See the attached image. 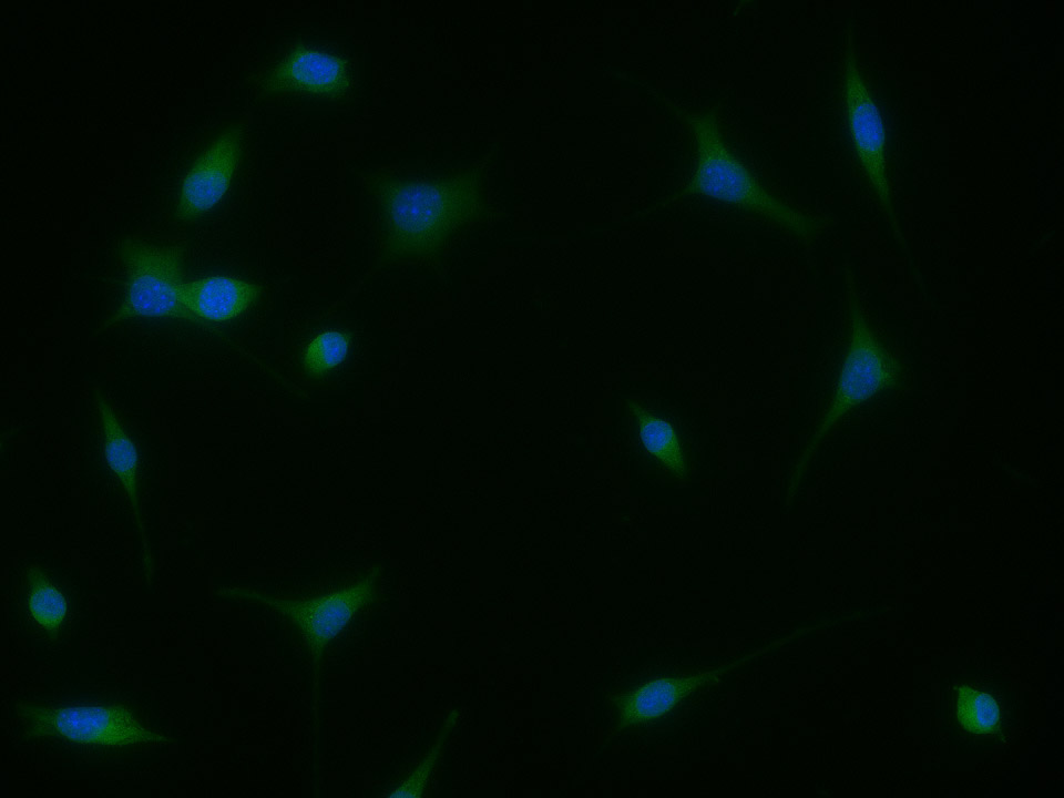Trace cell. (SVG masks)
<instances>
[{
	"label": "cell",
	"mask_w": 1064,
	"mask_h": 798,
	"mask_svg": "<svg viewBox=\"0 0 1064 798\" xmlns=\"http://www.w3.org/2000/svg\"><path fill=\"white\" fill-rule=\"evenodd\" d=\"M369 193L386 263L436 255L484 205L479 168L436 176L379 173L370 178Z\"/></svg>",
	"instance_id": "6da1fadb"
},
{
	"label": "cell",
	"mask_w": 1064,
	"mask_h": 798,
	"mask_svg": "<svg viewBox=\"0 0 1064 798\" xmlns=\"http://www.w3.org/2000/svg\"><path fill=\"white\" fill-rule=\"evenodd\" d=\"M694 144V164L666 205H699L798 242H809L826 221L766 186L726 142L715 114L683 111Z\"/></svg>",
	"instance_id": "7a4b0ae2"
},
{
	"label": "cell",
	"mask_w": 1064,
	"mask_h": 798,
	"mask_svg": "<svg viewBox=\"0 0 1064 798\" xmlns=\"http://www.w3.org/2000/svg\"><path fill=\"white\" fill-rule=\"evenodd\" d=\"M843 340L827 400L792 463L786 504L794 501L823 441L859 406L898 387L902 367L873 328L851 270L845 273Z\"/></svg>",
	"instance_id": "3957f363"
},
{
	"label": "cell",
	"mask_w": 1064,
	"mask_h": 798,
	"mask_svg": "<svg viewBox=\"0 0 1064 798\" xmlns=\"http://www.w3.org/2000/svg\"><path fill=\"white\" fill-rule=\"evenodd\" d=\"M257 99L282 114L342 111L356 99V78L338 48L298 41L277 53L259 72Z\"/></svg>",
	"instance_id": "277c9868"
},
{
	"label": "cell",
	"mask_w": 1064,
	"mask_h": 798,
	"mask_svg": "<svg viewBox=\"0 0 1064 798\" xmlns=\"http://www.w3.org/2000/svg\"><path fill=\"white\" fill-rule=\"evenodd\" d=\"M624 429L631 451L655 481L686 485L696 481L704 464V440L686 409L659 395L626 399Z\"/></svg>",
	"instance_id": "5b68a950"
},
{
	"label": "cell",
	"mask_w": 1064,
	"mask_h": 798,
	"mask_svg": "<svg viewBox=\"0 0 1064 798\" xmlns=\"http://www.w3.org/2000/svg\"><path fill=\"white\" fill-rule=\"evenodd\" d=\"M379 579L380 567L375 566L350 585L307 598L269 595L248 589L225 591L226 595L253 601L277 611L287 617L299 633L310 662L315 747L319 728V695L325 655L330 643L354 616L374 600Z\"/></svg>",
	"instance_id": "8992f818"
},
{
	"label": "cell",
	"mask_w": 1064,
	"mask_h": 798,
	"mask_svg": "<svg viewBox=\"0 0 1064 798\" xmlns=\"http://www.w3.org/2000/svg\"><path fill=\"white\" fill-rule=\"evenodd\" d=\"M121 258L126 273L125 295L105 326L139 318L187 320V280L180 247L126 239L121 246Z\"/></svg>",
	"instance_id": "52a82bcc"
},
{
	"label": "cell",
	"mask_w": 1064,
	"mask_h": 798,
	"mask_svg": "<svg viewBox=\"0 0 1064 798\" xmlns=\"http://www.w3.org/2000/svg\"><path fill=\"white\" fill-rule=\"evenodd\" d=\"M841 83L846 123L853 150L897 242L911 258L893 205L886 124L859 66L851 35L843 51Z\"/></svg>",
	"instance_id": "ba28073f"
},
{
	"label": "cell",
	"mask_w": 1064,
	"mask_h": 798,
	"mask_svg": "<svg viewBox=\"0 0 1064 798\" xmlns=\"http://www.w3.org/2000/svg\"><path fill=\"white\" fill-rule=\"evenodd\" d=\"M18 713L31 734L44 738L103 747L171 741L122 704H23Z\"/></svg>",
	"instance_id": "9c48e42d"
},
{
	"label": "cell",
	"mask_w": 1064,
	"mask_h": 798,
	"mask_svg": "<svg viewBox=\"0 0 1064 798\" xmlns=\"http://www.w3.org/2000/svg\"><path fill=\"white\" fill-rule=\"evenodd\" d=\"M244 144L245 127L239 122L227 124L209 139L181 181L175 209L178 219L196 221L223 201L238 172Z\"/></svg>",
	"instance_id": "30bf717a"
},
{
	"label": "cell",
	"mask_w": 1064,
	"mask_h": 798,
	"mask_svg": "<svg viewBox=\"0 0 1064 798\" xmlns=\"http://www.w3.org/2000/svg\"><path fill=\"white\" fill-rule=\"evenodd\" d=\"M257 283L228 275H211L185 285L187 320L203 324H223L248 311L260 298Z\"/></svg>",
	"instance_id": "8fae6325"
},
{
	"label": "cell",
	"mask_w": 1064,
	"mask_h": 798,
	"mask_svg": "<svg viewBox=\"0 0 1064 798\" xmlns=\"http://www.w3.org/2000/svg\"><path fill=\"white\" fill-rule=\"evenodd\" d=\"M94 401L99 412L102 430L103 453L109 469L117 479L125 492L129 505L134 516L137 531L143 542L144 564L147 577L152 575L153 564L145 526L141 512L139 494V454L137 449L121 423L109 400L98 390L94 391Z\"/></svg>",
	"instance_id": "7c38bea8"
},
{
	"label": "cell",
	"mask_w": 1064,
	"mask_h": 798,
	"mask_svg": "<svg viewBox=\"0 0 1064 798\" xmlns=\"http://www.w3.org/2000/svg\"><path fill=\"white\" fill-rule=\"evenodd\" d=\"M733 665L688 677H665L646 682L616 699L617 727L623 729L658 718L696 687L729 671Z\"/></svg>",
	"instance_id": "4fadbf2b"
},
{
	"label": "cell",
	"mask_w": 1064,
	"mask_h": 798,
	"mask_svg": "<svg viewBox=\"0 0 1064 798\" xmlns=\"http://www.w3.org/2000/svg\"><path fill=\"white\" fill-rule=\"evenodd\" d=\"M27 605L33 621L48 634L55 635L68 614L62 591L37 567L28 572Z\"/></svg>",
	"instance_id": "5bb4252c"
},
{
	"label": "cell",
	"mask_w": 1064,
	"mask_h": 798,
	"mask_svg": "<svg viewBox=\"0 0 1064 798\" xmlns=\"http://www.w3.org/2000/svg\"><path fill=\"white\" fill-rule=\"evenodd\" d=\"M350 335L340 329H326L314 336L301 354L304 372L311 378L324 377L344 364L350 352Z\"/></svg>",
	"instance_id": "9a60e30c"
},
{
	"label": "cell",
	"mask_w": 1064,
	"mask_h": 798,
	"mask_svg": "<svg viewBox=\"0 0 1064 798\" xmlns=\"http://www.w3.org/2000/svg\"><path fill=\"white\" fill-rule=\"evenodd\" d=\"M956 715L962 727L974 734H992L999 728L1000 709L995 699L970 686L959 687Z\"/></svg>",
	"instance_id": "2e32d148"
},
{
	"label": "cell",
	"mask_w": 1064,
	"mask_h": 798,
	"mask_svg": "<svg viewBox=\"0 0 1064 798\" xmlns=\"http://www.w3.org/2000/svg\"><path fill=\"white\" fill-rule=\"evenodd\" d=\"M458 718V713L456 710L451 712L446 718L438 736L434 739L429 751L419 763V765L412 770V773L405 778L398 786H396L390 792L387 794L389 797H419L422 795L428 780L432 774L434 766L441 755L444 743L450 735L456 722Z\"/></svg>",
	"instance_id": "e0dca14e"
}]
</instances>
